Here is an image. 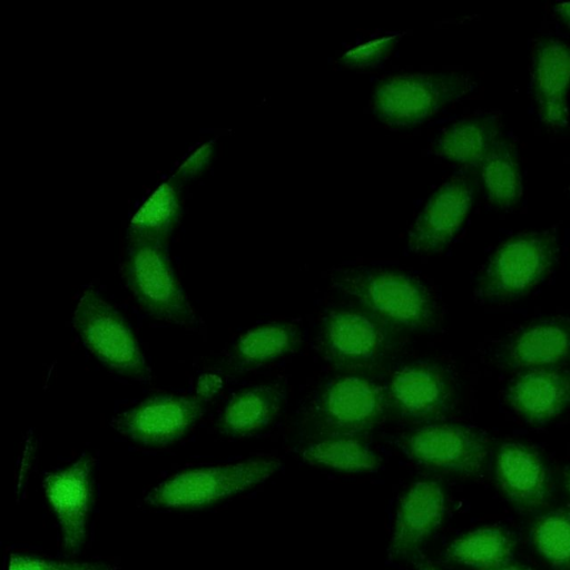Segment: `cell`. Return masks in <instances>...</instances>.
<instances>
[{"mask_svg":"<svg viewBox=\"0 0 570 570\" xmlns=\"http://www.w3.org/2000/svg\"><path fill=\"white\" fill-rule=\"evenodd\" d=\"M531 90L542 122L551 128L566 127L569 119L570 46L546 37L533 50Z\"/></svg>","mask_w":570,"mask_h":570,"instance_id":"16","label":"cell"},{"mask_svg":"<svg viewBox=\"0 0 570 570\" xmlns=\"http://www.w3.org/2000/svg\"><path fill=\"white\" fill-rule=\"evenodd\" d=\"M281 466L275 458H254L234 463L180 471L156 485L145 498L156 508H198L252 489Z\"/></svg>","mask_w":570,"mask_h":570,"instance_id":"3","label":"cell"},{"mask_svg":"<svg viewBox=\"0 0 570 570\" xmlns=\"http://www.w3.org/2000/svg\"><path fill=\"white\" fill-rule=\"evenodd\" d=\"M490 570H533V569L524 567V566H520V564L507 563V564H503V566H500V567H497V568H493Z\"/></svg>","mask_w":570,"mask_h":570,"instance_id":"32","label":"cell"},{"mask_svg":"<svg viewBox=\"0 0 570 570\" xmlns=\"http://www.w3.org/2000/svg\"><path fill=\"white\" fill-rule=\"evenodd\" d=\"M497 483L515 508L534 512L546 507L552 494V476L542 455L518 441L500 444L494 458Z\"/></svg>","mask_w":570,"mask_h":570,"instance_id":"15","label":"cell"},{"mask_svg":"<svg viewBox=\"0 0 570 570\" xmlns=\"http://www.w3.org/2000/svg\"><path fill=\"white\" fill-rule=\"evenodd\" d=\"M558 254V239L550 232H528L508 238L495 248L480 273L476 297L497 304L529 294L548 276Z\"/></svg>","mask_w":570,"mask_h":570,"instance_id":"2","label":"cell"},{"mask_svg":"<svg viewBox=\"0 0 570 570\" xmlns=\"http://www.w3.org/2000/svg\"><path fill=\"white\" fill-rule=\"evenodd\" d=\"M553 11L560 22L570 30V2L556 3Z\"/></svg>","mask_w":570,"mask_h":570,"instance_id":"30","label":"cell"},{"mask_svg":"<svg viewBox=\"0 0 570 570\" xmlns=\"http://www.w3.org/2000/svg\"><path fill=\"white\" fill-rule=\"evenodd\" d=\"M498 138L497 116L469 117L448 126L438 138L434 151L449 161L479 167Z\"/></svg>","mask_w":570,"mask_h":570,"instance_id":"21","label":"cell"},{"mask_svg":"<svg viewBox=\"0 0 570 570\" xmlns=\"http://www.w3.org/2000/svg\"><path fill=\"white\" fill-rule=\"evenodd\" d=\"M475 186L466 177L444 183L428 200L409 234V247L420 254L443 250L455 237L473 206Z\"/></svg>","mask_w":570,"mask_h":570,"instance_id":"12","label":"cell"},{"mask_svg":"<svg viewBox=\"0 0 570 570\" xmlns=\"http://www.w3.org/2000/svg\"><path fill=\"white\" fill-rule=\"evenodd\" d=\"M514 548V538L505 529L482 527L454 539L446 547L444 557L455 564L490 570L510 563Z\"/></svg>","mask_w":570,"mask_h":570,"instance_id":"23","label":"cell"},{"mask_svg":"<svg viewBox=\"0 0 570 570\" xmlns=\"http://www.w3.org/2000/svg\"><path fill=\"white\" fill-rule=\"evenodd\" d=\"M198 396L157 394L119 413L114 428L128 439L146 445H164L184 436L206 407Z\"/></svg>","mask_w":570,"mask_h":570,"instance_id":"11","label":"cell"},{"mask_svg":"<svg viewBox=\"0 0 570 570\" xmlns=\"http://www.w3.org/2000/svg\"><path fill=\"white\" fill-rule=\"evenodd\" d=\"M389 411L386 390L361 373L330 380L317 393L307 414L316 438L363 433L381 423Z\"/></svg>","mask_w":570,"mask_h":570,"instance_id":"6","label":"cell"},{"mask_svg":"<svg viewBox=\"0 0 570 570\" xmlns=\"http://www.w3.org/2000/svg\"><path fill=\"white\" fill-rule=\"evenodd\" d=\"M530 539L538 554L556 570H570V507L550 510L532 523Z\"/></svg>","mask_w":570,"mask_h":570,"instance_id":"25","label":"cell"},{"mask_svg":"<svg viewBox=\"0 0 570 570\" xmlns=\"http://www.w3.org/2000/svg\"><path fill=\"white\" fill-rule=\"evenodd\" d=\"M446 510L443 487L434 480L411 484L397 504L387 548L389 559L413 558L440 528Z\"/></svg>","mask_w":570,"mask_h":570,"instance_id":"13","label":"cell"},{"mask_svg":"<svg viewBox=\"0 0 570 570\" xmlns=\"http://www.w3.org/2000/svg\"><path fill=\"white\" fill-rule=\"evenodd\" d=\"M399 448L409 460L424 469L478 476L487 465L490 441L485 433L470 425L431 422L403 434Z\"/></svg>","mask_w":570,"mask_h":570,"instance_id":"8","label":"cell"},{"mask_svg":"<svg viewBox=\"0 0 570 570\" xmlns=\"http://www.w3.org/2000/svg\"><path fill=\"white\" fill-rule=\"evenodd\" d=\"M397 332L358 305L337 306L321 322L320 347L333 366L358 373L379 366L393 353Z\"/></svg>","mask_w":570,"mask_h":570,"instance_id":"5","label":"cell"},{"mask_svg":"<svg viewBox=\"0 0 570 570\" xmlns=\"http://www.w3.org/2000/svg\"><path fill=\"white\" fill-rule=\"evenodd\" d=\"M333 285L356 305L397 331H426L436 323L429 288L413 275L387 267H351L334 273Z\"/></svg>","mask_w":570,"mask_h":570,"instance_id":"1","label":"cell"},{"mask_svg":"<svg viewBox=\"0 0 570 570\" xmlns=\"http://www.w3.org/2000/svg\"><path fill=\"white\" fill-rule=\"evenodd\" d=\"M8 570H117L106 562L61 561L29 554H11Z\"/></svg>","mask_w":570,"mask_h":570,"instance_id":"28","label":"cell"},{"mask_svg":"<svg viewBox=\"0 0 570 570\" xmlns=\"http://www.w3.org/2000/svg\"><path fill=\"white\" fill-rule=\"evenodd\" d=\"M301 456L311 465L346 473L374 472L381 465L363 435L354 434L316 438L302 449Z\"/></svg>","mask_w":570,"mask_h":570,"instance_id":"22","label":"cell"},{"mask_svg":"<svg viewBox=\"0 0 570 570\" xmlns=\"http://www.w3.org/2000/svg\"><path fill=\"white\" fill-rule=\"evenodd\" d=\"M302 343L298 327L287 322H268L243 333L229 347L220 367L227 374L255 370L295 352Z\"/></svg>","mask_w":570,"mask_h":570,"instance_id":"20","label":"cell"},{"mask_svg":"<svg viewBox=\"0 0 570 570\" xmlns=\"http://www.w3.org/2000/svg\"><path fill=\"white\" fill-rule=\"evenodd\" d=\"M563 482H564L566 491L568 492V494L570 497V466L566 468V470L563 472Z\"/></svg>","mask_w":570,"mask_h":570,"instance_id":"33","label":"cell"},{"mask_svg":"<svg viewBox=\"0 0 570 570\" xmlns=\"http://www.w3.org/2000/svg\"><path fill=\"white\" fill-rule=\"evenodd\" d=\"M286 387L269 382L243 387L226 402L217 420L220 433L232 438L249 436L268 428L279 416Z\"/></svg>","mask_w":570,"mask_h":570,"instance_id":"19","label":"cell"},{"mask_svg":"<svg viewBox=\"0 0 570 570\" xmlns=\"http://www.w3.org/2000/svg\"><path fill=\"white\" fill-rule=\"evenodd\" d=\"M223 386V381L218 375L204 374L197 381V396L204 401L214 397Z\"/></svg>","mask_w":570,"mask_h":570,"instance_id":"29","label":"cell"},{"mask_svg":"<svg viewBox=\"0 0 570 570\" xmlns=\"http://www.w3.org/2000/svg\"><path fill=\"white\" fill-rule=\"evenodd\" d=\"M570 357V321H535L513 334L502 346L501 363L509 368L556 367Z\"/></svg>","mask_w":570,"mask_h":570,"instance_id":"18","label":"cell"},{"mask_svg":"<svg viewBox=\"0 0 570 570\" xmlns=\"http://www.w3.org/2000/svg\"><path fill=\"white\" fill-rule=\"evenodd\" d=\"M415 570H440L423 552H417L412 558Z\"/></svg>","mask_w":570,"mask_h":570,"instance_id":"31","label":"cell"},{"mask_svg":"<svg viewBox=\"0 0 570 570\" xmlns=\"http://www.w3.org/2000/svg\"><path fill=\"white\" fill-rule=\"evenodd\" d=\"M174 195L167 186H161L138 212L132 225L139 239L156 240L168 226L174 214Z\"/></svg>","mask_w":570,"mask_h":570,"instance_id":"26","label":"cell"},{"mask_svg":"<svg viewBox=\"0 0 570 570\" xmlns=\"http://www.w3.org/2000/svg\"><path fill=\"white\" fill-rule=\"evenodd\" d=\"M400 35L381 37L346 51L340 62L350 68H368L379 66L392 51Z\"/></svg>","mask_w":570,"mask_h":570,"instance_id":"27","label":"cell"},{"mask_svg":"<svg viewBox=\"0 0 570 570\" xmlns=\"http://www.w3.org/2000/svg\"><path fill=\"white\" fill-rule=\"evenodd\" d=\"M472 78L462 72L402 73L381 80L372 106L384 124L406 128L420 125L473 90Z\"/></svg>","mask_w":570,"mask_h":570,"instance_id":"4","label":"cell"},{"mask_svg":"<svg viewBox=\"0 0 570 570\" xmlns=\"http://www.w3.org/2000/svg\"><path fill=\"white\" fill-rule=\"evenodd\" d=\"M479 167L490 203L499 209L514 207L523 189L521 166L514 146L499 137Z\"/></svg>","mask_w":570,"mask_h":570,"instance_id":"24","label":"cell"},{"mask_svg":"<svg viewBox=\"0 0 570 570\" xmlns=\"http://www.w3.org/2000/svg\"><path fill=\"white\" fill-rule=\"evenodd\" d=\"M386 396L389 410L399 417L431 423L451 411L455 387L449 372L440 364L415 361L392 374Z\"/></svg>","mask_w":570,"mask_h":570,"instance_id":"10","label":"cell"},{"mask_svg":"<svg viewBox=\"0 0 570 570\" xmlns=\"http://www.w3.org/2000/svg\"><path fill=\"white\" fill-rule=\"evenodd\" d=\"M42 487L57 517L65 548L82 547L92 498V460L83 454L71 464L46 474Z\"/></svg>","mask_w":570,"mask_h":570,"instance_id":"14","label":"cell"},{"mask_svg":"<svg viewBox=\"0 0 570 570\" xmlns=\"http://www.w3.org/2000/svg\"><path fill=\"white\" fill-rule=\"evenodd\" d=\"M127 287L139 306L155 318L193 327L196 313L171 264L155 240L138 239L124 267Z\"/></svg>","mask_w":570,"mask_h":570,"instance_id":"9","label":"cell"},{"mask_svg":"<svg viewBox=\"0 0 570 570\" xmlns=\"http://www.w3.org/2000/svg\"><path fill=\"white\" fill-rule=\"evenodd\" d=\"M72 323L86 348L107 368L134 380L149 377L145 354L131 326L99 292L89 287L81 293Z\"/></svg>","mask_w":570,"mask_h":570,"instance_id":"7","label":"cell"},{"mask_svg":"<svg viewBox=\"0 0 570 570\" xmlns=\"http://www.w3.org/2000/svg\"><path fill=\"white\" fill-rule=\"evenodd\" d=\"M505 400L525 422L546 424L570 405V373L556 367L524 370L508 385Z\"/></svg>","mask_w":570,"mask_h":570,"instance_id":"17","label":"cell"}]
</instances>
